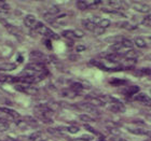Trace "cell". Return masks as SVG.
I'll list each match as a JSON object with an SVG mask.
<instances>
[{"instance_id": "cell-1", "label": "cell", "mask_w": 151, "mask_h": 141, "mask_svg": "<svg viewBox=\"0 0 151 141\" xmlns=\"http://www.w3.org/2000/svg\"><path fill=\"white\" fill-rule=\"evenodd\" d=\"M34 29H35L36 31L39 32L40 35L45 36V37L50 38V39H55V40H57V39L60 38L58 37V35H56L53 30H51L49 27H47L44 24H42V23H40V22H37V24L35 25Z\"/></svg>"}, {"instance_id": "cell-2", "label": "cell", "mask_w": 151, "mask_h": 141, "mask_svg": "<svg viewBox=\"0 0 151 141\" xmlns=\"http://www.w3.org/2000/svg\"><path fill=\"white\" fill-rule=\"evenodd\" d=\"M17 92H21V93H24V94H28V95H37L39 93V89L32 85H24V84H17L14 86Z\"/></svg>"}, {"instance_id": "cell-3", "label": "cell", "mask_w": 151, "mask_h": 141, "mask_svg": "<svg viewBox=\"0 0 151 141\" xmlns=\"http://www.w3.org/2000/svg\"><path fill=\"white\" fill-rule=\"evenodd\" d=\"M26 69L32 70V71L37 72V73H45V72H47V70H45V68H44V66H43V64L35 63V62L27 64Z\"/></svg>"}, {"instance_id": "cell-4", "label": "cell", "mask_w": 151, "mask_h": 141, "mask_svg": "<svg viewBox=\"0 0 151 141\" xmlns=\"http://www.w3.org/2000/svg\"><path fill=\"white\" fill-rule=\"evenodd\" d=\"M133 9L137 11V12H140V13H149L150 12V6L148 4H146V3H142V2H134L133 3Z\"/></svg>"}, {"instance_id": "cell-5", "label": "cell", "mask_w": 151, "mask_h": 141, "mask_svg": "<svg viewBox=\"0 0 151 141\" xmlns=\"http://www.w3.org/2000/svg\"><path fill=\"white\" fill-rule=\"evenodd\" d=\"M109 110H110V111H112V112H116V113H119V112L123 113L124 111H125V106L123 104V102H121L120 100H118V99H116L113 104H111Z\"/></svg>"}, {"instance_id": "cell-6", "label": "cell", "mask_w": 151, "mask_h": 141, "mask_svg": "<svg viewBox=\"0 0 151 141\" xmlns=\"http://www.w3.org/2000/svg\"><path fill=\"white\" fill-rule=\"evenodd\" d=\"M134 100L138 101V102H142V104H148L151 107V98L149 97L148 95L144 94V93H138L134 96Z\"/></svg>"}, {"instance_id": "cell-7", "label": "cell", "mask_w": 151, "mask_h": 141, "mask_svg": "<svg viewBox=\"0 0 151 141\" xmlns=\"http://www.w3.org/2000/svg\"><path fill=\"white\" fill-rule=\"evenodd\" d=\"M30 57H32V59H35V63L40 64L44 63L45 58H47V56L43 53H41L40 51H32V53H30Z\"/></svg>"}, {"instance_id": "cell-8", "label": "cell", "mask_w": 151, "mask_h": 141, "mask_svg": "<svg viewBox=\"0 0 151 141\" xmlns=\"http://www.w3.org/2000/svg\"><path fill=\"white\" fill-rule=\"evenodd\" d=\"M37 24V19H36V16L32 15V14H28L24 17V25L27 27V28H34L35 25Z\"/></svg>"}, {"instance_id": "cell-9", "label": "cell", "mask_w": 151, "mask_h": 141, "mask_svg": "<svg viewBox=\"0 0 151 141\" xmlns=\"http://www.w3.org/2000/svg\"><path fill=\"white\" fill-rule=\"evenodd\" d=\"M0 111L3 112V113H6V114H8V115H10L11 117H13L14 120H16V121L21 119V114H19L17 111H15V110H13V109L2 107V108H0Z\"/></svg>"}, {"instance_id": "cell-10", "label": "cell", "mask_w": 151, "mask_h": 141, "mask_svg": "<svg viewBox=\"0 0 151 141\" xmlns=\"http://www.w3.org/2000/svg\"><path fill=\"white\" fill-rule=\"evenodd\" d=\"M88 104H92V106H94L95 108L106 106V102L99 97H88Z\"/></svg>"}, {"instance_id": "cell-11", "label": "cell", "mask_w": 151, "mask_h": 141, "mask_svg": "<svg viewBox=\"0 0 151 141\" xmlns=\"http://www.w3.org/2000/svg\"><path fill=\"white\" fill-rule=\"evenodd\" d=\"M139 92V87L136 86V85H131V86H127L125 89H123L122 93L126 96H132V95H136L138 94Z\"/></svg>"}, {"instance_id": "cell-12", "label": "cell", "mask_w": 151, "mask_h": 141, "mask_svg": "<svg viewBox=\"0 0 151 141\" xmlns=\"http://www.w3.org/2000/svg\"><path fill=\"white\" fill-rule=\"evenodd\" d=\"M131 134H134V135H147V136H151V134L148 132V130H146L144 128H139V127H131V128H127Z\"/></svg>"}, {"instance_id": "cell-13", "label": "cell", "mask_w": 151, "mask_h": 141, "mask_svg": "<svg viewBox=\"0 0 151 141\" xmlns=\"http://www.w3.org/2000/svg\"><path fill=\"white\" fill-rule=\"evenodd\" d=\"M78 108H79V109L84 110V111H88V112L97 113V109H96L94 106L90 104L88 102H86V104H78Z\"/></svg>"}, {"instance_id": "cell-14", "label": "cell", "mask_w": 151, "mask_h": 141, "mask_svg": "<svg viewBox=\"0 0 151 141\" xmlns=\"http://www.w3.org/2000/svg\"><path fill=\"white\" fill-rule=\"evenodd\" d=\"M40 136H41V132H37L29 136H22V137L19 138V141H36Z\"/></svg>"}, {"instance_id": "cell-15", "label": "cell", "mask_w": 151, "mask_h": 141, "mask_svg": "<svg viewBox=\"0 0 151 141\" xmlns=\"http://www.w3.org/2000/svg\"><path fill=\"white\" fill-rule=\"evenodd\" d=\"M70 88H71V91L75 92L76 94H77V93H80V92L83 91V89H84V86H83V83L73 82V83H71V85H70Z\"/></svg>"}, {"instance_id": "cell-16", "label": "cell", "mask_w": 151, "mask_h": 141, "mask_svg": "<svg viewBox=\"0 0 151 141\" xmlns=\"http://www.w3.org/2000/svg\"><path fill=\"white\" fill-rule=\"evenodd\" d=\"M136 63H137V59H131V58H126V59L123 60L122 67L123 68H127V69H131L135 66Z\"/></svg>"}, {"instance_id": "cell-17", "label": "cell", "mask_w": 151, "mask_h": 141, "mask_svg": "<svg viewBox=\"0 0 151 141\" xmlns=\"http://www.w3.org/2000/svg\"><path fill=\"white\" fill-rule=\"evenodd\" d=\"M105 58L106 59H108L109 62H112V63H116V62H118V60L121 58V55L120 54H116V53H108L105 55Z\"/></svg>"}, {"instance_id": "cell-18", "label": "cell", "mask_w": 151, "mask_h": 141, "mask_svg": "<svg viewBox=\"0 0 151 141\" xmlns=\"http://www.w3.org/2000/svg\"><path fill=\"white\" fill-rule=\"evenodd\" d=\"M3 24H4V27H6V28L9 30L10 34H12V35H15V36H19V34H21L19 29L16 28L15 26L10 25V24H8V23H6V22H3Z\"/></svg>"}, {"instance_id": "cell-19", "label": "cell", "mask_w": 151, "mask_h": 141, "mask_svg": "<svg viewBox=\"0 0 151 141\" xmlns=\"http://www.w3.org/2000/svg\"><path fill=\"white\" fill-rule=\"evenodd\" d=\"M82 25L84 26L85 29H88V30H90V31H94L95 28L97 27L96 25H94L93 23H91L88 19H82Z\"/></svg>"}, {"instance_id": "cell-20", "label": "cell", "mask_w": 151, "mask_h": 141, "mask_svg": "<svg viewBox=\"0 0 151 141\" xmlns=\"http://www.w3.org/2000/svg\"><path fill=\"white\" fill-rule=\"evenodd\" d=\"M138 55H139V53L138 52H136L135 50H129V51H127L123 56L126 57V58H131V59H136Z\"/></svg>"}, {"instance_id": "cell-21", "label": "cell", "mask_w": 151, "mask_h": 141, "mask_svg": "<svg viewBox=\"0 0 151 141\" xmlns=\"http://www.w3.org/2000/svg\"><path fill=\"white\" fill-rule=\"evenodd\" d=\"M16 64H1L0 65V70H6V71H11V70L15 69Z\"/></svg>"}, {"instance_id": "cell-22", "label": "cell", "mask_w": 151, "mask_h": 141, "mask_svg": "<svg viewBox=\"0 0 151 141\" xmlns=\"http://www.w3.org/2000/svg\"><path fill=\"white\" fill-rule=\"evenodd\" d=\"M90 64L91 65H93V66L97 67L98 69H101V70H108L107 67L105 66L104 64L101 63V62H99V60H96V59H92L91 62H90Z\"/></svg>"}, {"instance_id": "cell-23", "label": "cell", "mask_w": 151, "mask_h": 141, "mask_svg": "<svg viewBox=\"0 0 151 141\" xmlns=\"http://www.w3.org/2000/svg\"><path fill=\"white\" fill-rule=\"evenodd\" d=\"M43 19H44V21H47L50 25H55V16H53V15H51V14H49V13H44L43 14Z\"/></svg>"}, {"instance_id": "cell-24", "label": "cell", "mask_w": 151, "mask_h": 141, "mask_svg": "<svg viewBox=\"0 0 151 141\" xmlns=\"http://www.w3.org/2000/svg\"><path fill=\"white\" fill-rule=\"evenodd\" d=\"M121 44H122V47H124V49H131V50H132V47H134V41H132L131 39L124 38V40L121 42Z\"/></svg>"}, {"instance_id": "cell-25", "label": "cell", "mask_w": 151, "mask_h": 141, "mask_svg": "<svg viewBox=\"0 0 151 141\" xmlns=\"http://www.w3.org/2000/svg\"><path fill=\"white\" fill-rule=\"evenodd\" d=\"M47 13L49 14H51V15H56V14H58L60 13V8L57 6H54V4H52V6H50L49 8H47Z\"/></svg>"}, {"instance_id": "cell-26", "label": "cell", "mask_w": 151, "mask_h": 141, "mask_svg": "<svg viewBox=\"0 0 151 141\" xmlns=\"http://www.w3.org/2000/svg\"><path fill=\"white\" fill-rule=\"evenodd\" d=\"M134 44H135L136 47H138L139 49H142V47H146V41L140 37H137L135 38V40H134Z\"/></svg>"}, {"instance_id": "cell-27", "label": "cell", "mask_w": 151, "mask_h": 141, "mask_svg": "<svg viewBox=\"0 0 151 141\" xmlns=\"http://www.w3.org/2000/svg\"><path fill=\"white\" fill-rule=\"evenodd\" d=\"M110 25H111V22L108 19H101V23L98 24V27H101V28H103V29H106Z\"/></svg>"}, {"instance_id": "cell-28", "label": "cell", "mask_w": 151, "mask_h": 141, "mask_svg": "<svg viewBox=\"0 0 151 141\" xmlns=\"http://www.w3.org/2000/svg\"><path fill=\"white\" fill-rule=\"evenodd\" d=\"M112 86H121V85H124L126 84V81L125 80H119V79H113V80H110L109 81Z\"/></svg>"}, {"instance_id": "cell-29", "label": "cell", "mask_w": 151, "mask_h": 141, "mask_svg": "<svg viewBox=\"0 0 151 141\" xmlns=\"http://www.w3.org/2000/svg\"><path fill=\"white\" fill-rule=\"evenodd\" d=\"M79 120L84 123H90L94 121V119H93L92 116L88 115V114H80V115H79Z\"/></svg>"}, {"instance_id": "cell-30", "label": "cell", "mask_w": 151, "mask_h": 141, "mask_svg": "<svg viewBox=\"0 0 151 141\" xmlns=\"http://www.w3.org/2000/svg\"><path fill=\"white\" fill-rule=\"evenodd\" d=\"M77 6L80 10H85L88 8V1H84V0H79L77 1Z\"/></svg>"}, {"instance_id": "cell-31", "label": "cell", "mask_w": 151, "mask_h": 141, "mask_svg": "<svg viewBox=\"0 0 151 141\" xmlns=\"http://www.w3.org/2000/svg\"><path fill=\"white\" fill-rule=\"evenodd\" d=\"M62 36H63V37H65L66 39H69V40H71V39H73V38H75L73 30H64V31L62 32Z\"/></svg>"}, {"instance_id": "cell-32", "label": "cell", "mask_w": 151, "mask_h": 141, "mask_svg": "<svg viewBox=\"0 0 151 141\" xmlns=\"http://www.w3.org/2000/svg\"><path fill=\"white\" fill-rule=\"evenodd\" d=\"M16 125H17V127L21 129H26L27 128V123L24 121V120H17L16 121Z\"/></svg>"}, {"instance_id": "cell-33", "label": "cell", "mask_w": 151, "mask_h": 141, "mask_svg": "<svg viewBox=\"0 0 151 141\" xmlns=\"http://www.w3.org/2000/svg\"><path fill=\"white\" fill-rule=\"evenodd\" d=\"M88 21H90L91 23H93L94 25L98 26V24L101 23V19L99 17V16H92V17H90V19H88Z\"/></svg>"}, {"instance_id": "cell-34", "label": "cell", "mask_w": 151, "mask_h": 141, "mask_svg": "<svg viewBox=\"0 0 151 141\" xmlns=\"http://www.w3.org/2000/svg\"><path fill=\"white\" fill-rule=\"evenodd\" d=\"M26 120H24L26 123H27V125H32V126H37L38 123L36 122V120L32 119V117H29V116H26L25 117Z\"/></svg>"}, {"instance_id": "cell-35", "label": "cell", "mask_w": 151, "mask_h": 141, "mask_svg": "<svg viewBox=\"0 0 151 141\" xmlns=\"http://www.w3.org/2000/svg\"><path fill=\"white\" fill-rule=\"evenodd\" d=\"M79 130H80V128L77 127V126H70V127H67V132H69L70 134H77Z\"/></svg>"}, {"instance_id": "cell-36", "label": "cell", "mask_w": 151, "mask_h": 141, "mask_svg": "<svg viewBox=\"0 0 151 141\" xmlns=\"http://www.w3.org/2000/svg\"><path fill=\"white\" fill-rule=\"evenodd\" d=\"M73 31V36L76 38H82L84 36V32L82 31V30H80V29H75Z\"/></svg>"}, {"instance_id": "cell-37", "label": "cell", "mask_w": 151, "mask_h": 141, "mask_svg": "<svg viewBox=\"0 0 151 141\" xmlns=\"http://www.w3.org/2000/svg\"><path fill=\"white\" fill-rule=\"evenodd\" d=\"M0 9L4 10V11H6V10H9L10 9V6L6 2V1H1V0H0Z\"/></svg>"}, {"instance_id": "cell-38", "label": "cell", "mask_w": 151, "mask_h": 141, "mask_svg": "<svg viewBox=\"0 0 151 141\" xmlns=\"http://www.w3.org/2000/svg\"><path fill=\"white\" fill-rule=\"evenodd\" d=\"M81 139L82 140H84V141H91L94 139V137L91 135H82L81 136Z\"/></svg>"}, {"instance_id": "cell-39", "label": "cell", "mask_w": 151, "mask_h": 141, "mask_svg": "<svg viewBox=\"0 0 151 141\" xmlns=\"http://www.w3.org/2000/svg\"><path fill=\"white\" fill-rule=\"evenodd\" d=\"M104 31H105V29H103V28H101V27H96V28H95V30L93 32H94L95 35H101V34H104Z\"/></svg>"}, {"instance_id": "cell-40", "label": "cell", "mask_w": 151, "mask_h": 141, "mask_svg": "<svg viewBox=\"0 0 151 141\" xmlns=\"http://www.w3.org/2000/svg\"><path fill=\"white\" fill-rule=\"evenodd\" d=\"M144 23L147 24V25L151 24V14H148L147 16H145V19H144Z\"/></svg>"}, {"instance_id": "cell-41", "label": "cell", "mask_w": 151, "mask_h": 141, "mask_svg": "<svg viewBox=\"0 0 151 141\" xmlns=\"http://www.w3.org/2000/svg\"><path fill=\"white\" fill-rule=\"evenodd\" d=\"M85 49H86V47H85L84 45H77V47H76V51H77V52H83V51H85Z\"/></svg>"}, {"instance_id": "cell-42", "label": "cell", "mask_w": 151, "mask_h": 141, "mask_svg": "<svg viewBox=\"0 0 151 141\" xmlns=\"http://www.w3.org/2000/svg\"><path fill=\"white\" fill-rule=\"evenodd\" d=\"M111 141H127L126 139L120 138V137H112L111 138Z\"/></svg>"}, {"instance_id": "cell-43", "label": "cell", "mask_w": 151, "mask_h": 141, "mask_svg": "<svg viewBox=\"0 0 151 141\" xmlns=\"http://www.w3.org/2000/svg\"><path fill=\"white\" fill-rule=\"evenodd\" d=\"M4 141H15V139H13L12 137H10V136H6Z\"/></svg>"}, {"instance_id": "cell-44", "label": "cell", "mask_w": 151, "mask_h": 141, "mask_svg": "<svg viewBox=\"0 0 151 141\" xmlns=\"http://www.w3.org/2000/svg\"><path fill=\"white\" fill-rule=\"evenodd\" d=\"M71 60H78V56H76V55H71V56L69 57Z\"/></svg>"}, {"instance_id": "cell-45", "label": "cell", "mask_w": 151, "mask_h": 141, "mask_svg": "<svg viewBox=\"0 0 151 141\" xmlns=\"http://www.w3.org/2000/svg\"><path fill=\"white\" fill-rule=\"evenodd\" d=\"M70 141H84V140H82L81 138H78V139H73V140H70Z\"/></svg>"}, {"instance_id": "cell-46", "label": "cell", "mask_w": 151, "mask_h": 141, "mask_svg": "<svg viewBox=\"0 0 151 141\" xmlns=\"http://www.w3.org/2000/svg\"><path fill=\"white\" fill-rule=\"evenodd\" d=\"M146 58H147V59H149V60H151V54H150V55H148V56L146 57Z\"/></svg>"}, {"instance_id": "cell-47", "label": "cell", "mask_w": 151, "mask_h": 141, "mask_svg": "<svg viewBox=\"0 0 151 141\" xmlns=\"http://www.w3.org/2000/svg\"><path fill=\"white\" fill-rule=\"evenodd\" d=\"M145 141H151V139H148V140H145Z\"/></svg>"}, {"instance_id": "cell-48", "label": "cell", "mask_w": 151, "mask_h": 141, "mask_svg": "<svg viewBox=\"0 0 151 141\" xmlns=\"http://www.w3.org/2000/svg\"><path fill=\"white\" fill-rule=\"evenodd\" d=\"M150 39H151V38H150Z\"/></svg>"}]
</instances>
